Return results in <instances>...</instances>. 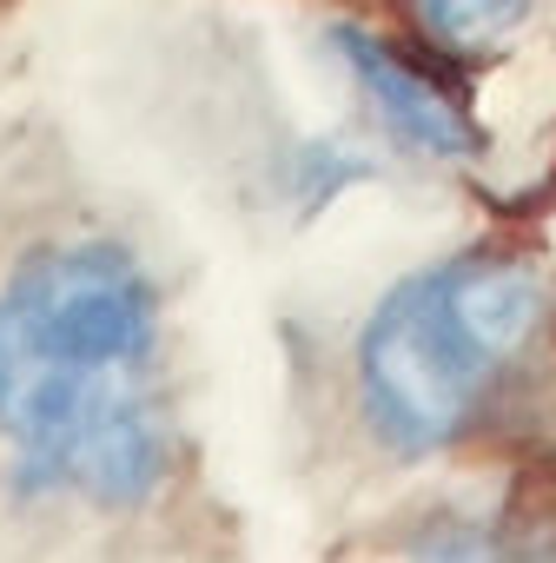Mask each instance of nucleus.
<instances>
[{
    "instance_id": "nucleus-1",
    "label": "nucleus",
    "mask_w": 556,
    "mask_h": 563,
    "mask_svg": "<svg viewBox=\"0 0 556 563\" xmlns=\"http://www.w3.org/2000/svg\"><path fill=\"white\" fill-rule=\"evenodd\" d=\"M159 292L107 239L27 252L0 286V438L27 490L140 510L166 484Z\"/></svg>"
},
{
    "instance_id": "nucleus-2",
    "label": "nucleus",
    "mask_w": 556,
    "mask_h": 563,
    "mask_svg": "<svg viewBox=\"0 0 556 563\" xmlns=\"http://www.w3.org/2000/svg\"><path fill=\"white\" fill-rule=\"evenodd\" d=\"M543 319V278L523 258H451L411 272L378 299L358 332V405L371 431L431 457L477 424V405L503 358L530 345Z\"/></svg>"
},
{
    "instance_id": "nucleus-3",
    "label": "nucleus",
    "mask_w": 556,
    "mask_h": 563,
    "mask_svg": "<svg viewBox=\"0 0 556 563\" xmlns=\"http://www.w3.org/2000/svg\"><path fill=\"white\" fill-rule=\"evenodd\" d=\"M332 41H338V60L352 67V80L365 87L378 126H385L398 146H411V153H424V159H457V166L483 153V133H477V120L464 113V100H451L418 60H404L398 47L358 34V27H338Z\"/></svg>"
},
{
    "instance_id": "nucleus-4",
    "label": "nucleus",
    "mask_w": 556,
    "mask_h": 563,
    "mask_svg": "<svg viewBox=\"0 0 556 563\" xmlns=\"http://www.w3.org/2000/svg\"><path fill=\"white\" fill-rule=\"evenodd\" d=\"M418 34L444 54H497L523 21L536 0H404Z\"/></svg>"
}]
</instances>
